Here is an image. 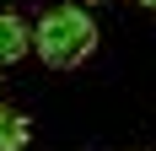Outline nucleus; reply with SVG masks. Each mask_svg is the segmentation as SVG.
I'll use <instances>...</instances> for the list:
<instances>
[{
	"label": "nucleus",
	"mask_w": 156,
	"mask_h": 151,
	"mask_svg": "<svg viewBox=\"0 0 156 151\" xmlns=\"http://www.w3.org/2000/svg\"><path fill=\"white\" fill-rule=\"evenodd\" d=\"M32 49H38L43 65L70 70V65H81V60L97 49V22H92L86 11H76V6H59V11H48L43 22H38Z\"/></svg>",
	"instance_id": "1"
},
{
	"label": "nucleus",
	"mask_w": 156,
	"mask_h": 151,
	"mask_svg": "<svg viewBox=\"0 0 156 151\" xmlns=\"http://www.w3.org/2000/svg\"><path fill=\"white\" fill-rule=\"evenodd\" d=\"M22 54H27V22L0 11V65H16Z\"/></svg>",
	"instance_id": "2"
},
{
	"label": "nucleus",
	"mask_w": 156,
	"mask_h": 151,
	"mask_svg": "<svg viewBox=\"0 0 156 151\" xmlns=\"http://www.w3.org/2000/svg\"><path fill=\"white\" fill-rule=\"evenodd\" d=\"M27 119H22V113H11V108H0V151H22L27 146Z\"/></svg>",
	"instance_id": "3"
},
{
	"label": "nucleus",
	"mask_w": 156,
	"mask_h": 151,
	"mask_svg": "<svg viewBox=\"0 0 156 151\" xmlns=\"http://www.w3.org/2000/svg\"><path fill=\"white\" fill-rule=\"evenodd\" d=\"M140 6H151V11H156V0H140Z\"/></svg>",
	"instance_id": "4"
}]
</instances>
